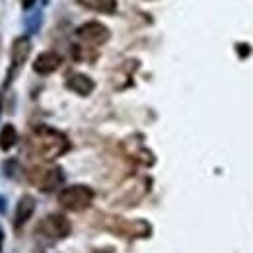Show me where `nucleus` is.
<instances>
[{
	"label": "nucleus",
	"instance_id": "nucleus-1",
	"mask_svg": "<svg viewBox=\"0 0 253 253\" xmlns=\"http://www.w3.org/2000/svg\"><path fill=\"white\" fill-rule=\"evenodd\" d=\"M30 144H32L33 152L45 160L59 158L70 148V144H68L63 132L49 128V126H37L33 130L32 138H30Z\"/></svg>",
	"mask_w": 253,
	"mask_h": 253
},
{
	"label": "nucleus",
	"instance_id": "nucleus-2",
	"mask_svg": "<svg viewBox=\"0 0 253 253\" xmlns=\"http://www.w3.org/2000/svg\"><path fill=\"white\" fill-rule=\"evenodd\" d=\"M92 201H94V191L86 185H70L59 193L61 207H64L66 211H72V212L86 211L92 205Z\"/></svg>",
	"mask_w": 253,
	"mask_h": 253
},
{
	"label": "nucleus",
	"instance_id": "nucleus-3",
	"mask_svg": "<svg viewBox=\"0 0 253 253\" xmlns=\"http://www.w3.org/2000/svg\"><path fill=\"white\" fill-rule=\"evenodd\" d=\"M35 232L47 240H63L70 234V222L64 218L63 214H49L39 222V226L35 228Z\"/></svg>",
	"mask_w": 253,
	"mask_h": 253
},
{
	"label": "nucleus",
	"instance_id": "nucleus-4",
	"mask_svg": "<svg viewBox=\"0 0 253 253\" xmlns=\"http://www.w3.org/2000/svg\"><path fill=\"white\" fill-rule=\"evenodd\" d=\"M63 179L64 175L61 168H45V169H37L35 173H32V181L45 193L57 189L63 183Z\"/></svg>",
	"mask_w": 253,
	"mask_h": 253
},
{
	"label": "nucleus",
	"instance_id": "nucleus-5",
	"mask_svg": "<svg viewBox=\"0 0 253 253\" xmlns=\"http://www.w3.org/2000/svg\"><path fill=\"white\" fill-rule=\"evenodd\" d=\"M76 35L80 41H84L88 45H101L109 39V30L99 22H88L76 30Z\"/></svg>",
	"mask_w": 253,
	"mask_h": 253
},
{
	"label": "nucleus",
	"instance_id": "nucleus-6",
	"mask_svg": "<svg viewBox=\"0 0 253 253\" xmlns=\"http://www.w3.org/2000/svg\"><path fill=\"white\" fill-rule=\"evenodd\" d=\"M30 51H32V43L28 37H18L12 45V70H10V76L20 68L24 66L26 59L30 57Z\"/></svg>",
	"mask_w": 253,
	"mask_h": 253
},
{
	"label": "nucleus",
	"instance_id": "nucleus-7",
	"mask_svg": "<svg viewBox=\"0 0 253 253\" xmlns=\"http://www.w3.org/2000/svg\"><path fill=\"white\" fill-rule=\"evenodd\" d=\"M59 66H61V57H59L57 53H53V51H47V53H41V55L35 59L33 70H35L37 74H51V72H55Z\"/></svg>",
	"mask_w": 253,
	"mask_h": 253
},
{
	"label": "nucleus",
	"instance_id": "nucleus-8",
	"mask_svg": "<svg viewBox=\"0 0 253 253\" xmlns=\"http://www.w3.org/2000/svg\"><path fill=\"white\" fill-rule=\"evenodd\" d=\"M66 86H68V90H72L74 94L78 95H88L92 94V90H94V82L86 74H72L66 80Z\"/></svg>",
	"mask_w": 253,
	"mask_h": 253
},
{
	"label": "nucleus",
	"instance_id": "nucleus-9",
	"mask_svg": "<svg viewBox=\"0 0 253 253\" xmlns=\"http://www.w3.org/2000/svg\"><path fill=\"white\" fill-rule=\"evenodd\" d=\"M33 211H35V199L30 197V195H26V197H22L20 199V203H18V207H16V228H20L22 224H26V222L32 218Z\"/></svg>",
	"mask_w": 253,
	"mask_h": 253
},
{
	"label": "nucleus",
	"instance_id": "nucleus-10",
	"mask_svg": "<svg viewBox=\"0 0 253 253\" xmlns=\"http://www.w3.org/2000/svg\"><path fill=\"white\" fill-rule=\"evenodd\" d=\"M78 4H82L88 10L101 12V14H113L117 10V2L115 0H78Z\"/></svg>",
	"mask_w": 253,
	"mask_h": 253
},
{
	"label": "nucleus",
	"instance_id": "nucleus-11",
	"mask_svg": "<svg viewBox=\"0 0 253 253\" xmlns=\"http://www.w3.org/2000/svg\"><path fill=\"white\" fill-rule=\"evenodd\" d=\"M16 142H18V132H16L14 125L8 123V125L2 126V130H0V150L8 152Z\"/></svg>",
	"mask_w": 253,
	"mask_h": 253
},
{
	"label": "nucleus",
	"instance_id": "nucleus-12",
	"mask_svg": "<svg viewBox=\"0 0 253 253\" xmlns=\"http://www.w3.org/2000/svg\"><path fill=\"white\" fill-rule=\"evenodd\" d=\"M0 248H2V230H0ZM2 252V250H0Z\"/></svg>",
	"mask_w": 253,
	"mask_h": 253
}]
</instances>
